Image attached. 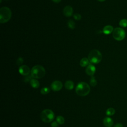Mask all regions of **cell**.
Listing matches in <instances>:
<instances>
[{
    "instance_id": "1",
    "label": "cell",
    "mask_w": 127,
    "mask_h": 127,
    "mask_svg": "<svg viewBox=\"0 0 127 127\" xmlns=\"http://www.w3.org/2000/svg\"><path fill=\"white\" fill-rule=\"evenodd\" d=\"M90 91L89 85L86 83L81 82L78 84L75 88L77 94L81 96H85L87 95Z\"/></svg>"
},
{
    "instance_id": "2",
    "label": "cell",
    "mask_w": 127,
    "mask_h": 127,
    "mask_svg": "<svg viewBox=\"0 0 127 127\" xmlns=\"http://www.w3.org/2000/svg\"><path fill=\"white\" fill-rule=\"evenodd\" d=\"M46 74L44 68L41 65L34 66L31 70V75L33 79H39L43 78Z\"/></svg>"
},
{
    "instance_id": "3",
    "label": "cell",
    "mask_w": 127,
    "mask_h": 127,
    "mask_svg": "<svg viewBox=\"0 0 127 127\" xmlns=\"http://www.w3.org/2000/svg\"><path fill=\"white\" fill-rule=\"evenodd\" d=\"M102 59V55L99 51L94 49L91 50L88 55V60L92 64L99 63Z\"/></svg>"
},
{
    "instance_id": "4",
    "label": "cell",
    "mask_w": 127,
    "mask_h": 127,
    "mask_svg": "<svg viewBox=\"0 0 127 127\" xmlns=\"http://www.w3.org/2000/svg\"><path fill=\"white\" fill-rule=\"evenodd\" d=\"M12 11L8 7H2L0 9V22L5 23L8 22L12 17Z\"/></svg>"
},
{
    "instance_id": "5",
    "label": "cell",
    "mask_w": 127,
    "mask_h": 127,
    "mask_svg": "<svg viewBox=\"0 0 127 127\" xmlns=\"http://www.w3.org/2000/svg\"><path fill=\"white\" fill-rule=\"evenodd\" d=\"M40 117L43 122L48 123L53 121L55 118V114L51 110L45 109L40 113Z\"/></svg>"
},
{
    "instance_id": "6",
    "label": "cell",
    "mask_w": 127,
    "mask_h": 127,
    "mask_svg": "<svg viewBox=\"0 0 127 127\" xmlns=\"http://www.w3.org/2000/svg\"><path fill=\"white\" fill-rule=\"evenodd\" d=\"M113 37L117 41H122L126 37V32L122 28H117L113 31Z\"/></svg>"
},
{
    "instance_id": "7",
    "label": "cell",
    "mask_w": 127,
    "mask_h": 127,
    "mask_svg": "<svg viewBox=\"0 0 127 127\" xmlns=\"http://www.w3.org/2000/svg\"><path fill=\"white\" fill-rule=\"evenodd\" d=\"M63 87V84L61 82L56 81L53 82L51 85V88L54 91H59Z\"/></svg>"
},
{
    "instance_id": "8",
    "label": "cell",
    "mask_w": 127,
    "mask_h": 127,
    "mask_svg": "<svg viewBox=\"0 0 127 127\" xmlns=\"http://www.w3.org/2000/svg\"><path fill=\"white\" fill-rule=\"evenodd\" d=\"M19 72L22 75L27 76L29 75L31 72L29 68L27 65H22L19 68Z\"/></svg>"
},
{
    "instance_id": "9",
    "label": "cell",
    "mask_w": 127,
    "mask_h": 127,
    "mask_svg": "<svg viewBox=\"0 0 127 127\" xmlns=\"http://www.w3.org/2000/svg\"><path fill=\"white\" fill-rule=\"evenodd\" d=\"M85 71L87 74L92 77L96 71V68L93 65L89 64L88 66L86 67Z\"/></svg>"
},
{
    "instance_id": "10",
    "label": "cell",
    "mask_w": 127,
    "mask_h": 127,
    "mask_svg": "<svg viewBox=\"0 0 127 127\" xmlns=\"http://www.w3.org/2000/svg\"><path fill=\"white\" fill-rule=\"evenodd\" d=\"M63 13L66 16L70 17L73 14V9L70 6H67L64 8Z\"/></svg>"
},
{
    "instance_id": "11",
    "label": "cell",
    "mask_w": 127,
    "mask_h": 127,
    "mask_svg": "<svg viewBox=\"0 0 127 127\" xmlns=\"http://www.w3.org/2000/svg\"><path fill=\"white\" fill-rule=\"evenodd\" d=\"M114 122L112 118L106 117L103 120V124L106 127H112L113 125Z\"/></svg>"
},
{
    "instance_id": "12",
    "label": "cell",
    "mask_w": 127,
    "mask_h": 127,
    "mask_svg": "<svg viewBox=\"0 0 127 127\" xmlns=\"http://www.w3.org/2000/svg\"><path fill=\"white\" fill-rule=\"evenodd\" d=\"M114 29L112 26L110 25H108L103 28V32L106 35H108L113 32Z\"/></svg>"
},
{
    "instance_id": "13",
    "label": "cell",
    "mask_w": 127,
    "mask_h": 127,
    "mask_svg": "<svg viewBox=\"0 0 127 127\" xmlns=\"http://www.w3.org/2000/svg\"><path fill=\"white\" fill-rule=\"evenodd\" d=\"M31 86L34 88H38L40 86L39 82L35 79H32L30 82Z\"/></svg>"
},
{
    "instance_id": "14",
    "label": "cell",
    "mask_w": 127,
    "mask_h": 127,
    "mask_svg": "<svg viewBox=\"0 0 127 127\" xmlns=\"http://www.w3.org/2000/svg\"><path fill=\"white\" fill-rule=\"evenodd\" d=\"M65 87L68 90H71L74 87V83L71 81H68L65 84Z\"/></svg>"
},
{
    "instance_id": "15",
    "label": "cell",
    "mask_w": 127,
    "mask_h": 127,
    "mask_svg": "<svg viewBox=\"0 0 127 127\" xmlns=\"http://www.w3.org/2000/svg\"><path fill=\"white\" fill-rule=\"evenodd\" d=\"M89 60L87 58H83L80 62V66L82 67H85L89 64Z\"/></svg>"
},
{
    "instance_id": "16",
    "label": "cell",
    "mask_w": 127,
    "mask_h": 127,
    "mask_svg": "<svg viewBox=\"0 0 127 127\" xmlns=\"http://www.w3.org/2000/svg\"><path fill=\"white\" fill-rule=\"evenodd\" d=\"M115 110L113 108H111V107L107 109L106 111V115L109 116H113L115 114Z\"/></svg>"
},
{
    "instance_id": "17",
    "label": "cell",
    "mask_w": 127,
    "mask_h": 127,
    "mask_svg": "<svg viewBox=\"0 0 127 127\" xmlns=\"http://www.w3.org/2000/svg\"><path fill=\"white\" fill-rule=\"evenodd\" d=\"M56 121L59 125H63L65 123V119L62 116H58L56 118Z\"/></svg>"
},
{
    "instance_id": "18",
    "label": "cell",
    "mask_w": 127,
    "mask_h": 127,
    "mask_svg": "<svg viewBox=\"0 0 127 127\" xmlns=\"http://www.w3.org/2000/svg\"><path fill=\"white\" fill-rule=\"evenodd\" d=\"M68 27L70 28H71V29H73L75 27V23L74 22V21L71 19L68 21Z\"/></svg>"
},
{
    "instance_id": "19",
    "label": "cell",
    "mask_w": 127,
    "mask_h": 127,
    "mask_svg": "<svg viewBox=\"0 0 127 127\" xmlns=\"http://www.w3.org/2000/svg\"><path fill=\"white\" fill-rule=\"evenodd\" d=\"M41 93L43 95H46L50 92V89L49 87H45L41 89Z\"/></svg>"
},
{
    "instance_id": "20",
    "label": "cell",
    "mask_w": 127,
    "mask_h": 127,
    "mask_svg": "<svg viewBox=\"0 0 127 127\" xmlns=\"http://www.w3.org/2000/svg\"><path fill=\"white\" fill-rule=\"evenodd\" d=\"M120 26L122 28H127V19H123L121 20L119 22Z\"/></svg>"
},
{
    "instance_id": "21",
    "label": "cell",
    "mask_w": 127,
    "mask_h": 127,
    "mask_svg": "<svg viewBox=\"0 0 127 127\" xmlns=\"http://www.w3.org/2000/svg\"><path fill=\"white\" fill-rule=\"evenodd\" d=\"M97 81L96 80L95 77H93V76H92L90 80V85L92 87H95L97 85Z\"/></svg>"
},
{
    "instance_id": "22",
    "label": "cell",
    "mask_w": 127,
    "mask_h": 127,
    "mask_svg": "<svg viewBox=\"0 0 127 127\" xmlns=\"http://www.w3.org/2000/svg\"><path fill=\"white\" fill-rule=\"evenodd\" d=\"M32 78H33L32 77L31 75H27L26 77H25V78H24V81L25 82H30L31 80L32 79Z\"/></svg>"
},
{
    "instance_id": "23",
    "label": "cell",
    "mask_w": 127,
    "mask_h": 127,
    "mask_svg": "<svg viewBox=\"0 0 127 127\" xmlns=\"http://www.w3.org/2000/svg\"><path fill=\"white\" fill-rule=\"evenodd\" d=\"M73 17L75 20H80L82 19V15L79 14H75L73 15Z\"/></svg>"
},
{
    "instance_id": "24",
    "label": "cell",
    "mask_w": 127,
    "mask_h": 127,
    "mask_svg": "<svg viewBox=\"0 0 127 127\" xmlns=\"http://www.w3.org/2000/svg\"><path fill=\"white\" fill-rule=\"evenodd\" d=\"M23 59L21 57H20L17 59L16 62V64L18 66H20L23 63Z\"/></svg>"
},
{
    "instance_id": "25",
    "label": "cell",
    "mask_w": 127,
    "mask_h": 127,
    "mask_svg": "<svg viewBox=\"0 0 127 127\" xmlns=\"http://www.w3.org/2000/svg\"><path fill=\"white\" fill-rule=\"evenodd\" d=\"M59 124L57 121H54L51 123V126L52 127H59Z\"/></svg>"
},
{
    "instance_id": "26",
    "label": "cell",
    "mask_w": 127,
    "mask_h": 127,
    "mask_svg": "<svg viewBox=\"0 0 127 127\" xmlns=\"http://www.w3.org/2000/svg\"><path fill=\"white\" fill-rule=\"evenodd\" d=\"M113 127H123V126L121 123H117Z\"/></svg>"
},
{
    "instance_id": "27",
    "label": "cell",
    "mask_w": 127,
    "mask_h": 127,
    "mask_svg": "<svg viewBox=\"0 0 127 127\" xmlns=\"http://www.w3.org/2000/svg\"><path fill=\"white\" fill-rule=\"evenodd\" d=\"M53 2L55 3H59L60 2H61V0H52Z\"/></svg>"
},
{
    "instance_id": "28",
    "label": "cell",
    "mask_w": 127,
    "mask_h": 127,
    "mask_svg": "<svg viewBox=\"0 0 127 127\" xmlns=\"http://www.w3.org/2000/svg\"><path fill=\"white\" fill-rule=\"evenodd\" d=\"M98 1L100 2H104V1H106V0H98Z\"/></svg>"
}]
</instances>
